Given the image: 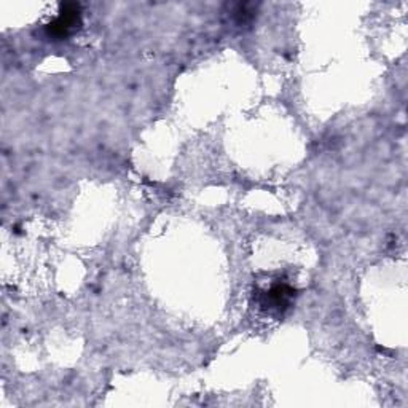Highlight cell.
I'll list each match as a JSON object with an SVG mask.
<instances>
[{"label":"cell","instance_id":"cell-2","mask_svg":"<svg viewBox=\"0 0 408 408\" xmlns=\"http://www.w3.org/2000/svg\"><path fill=\"white\" fill-rule=\"evenodd\" d=\"M294 294H295V290L289 287V285L277 284L267 292V302H265L263 305L270 306V308L284 310L285 306L289 305V300L294 297Z\"/></svg>","mask_w":408,"mask_h":408},{"label":"cell","instance_id":"cell-1","mask_svg":"<svg viewBox=\"0 0 408 408\" xmlns=\"http://www.w3.org/2000/svg\"><path fill=\"white\" fill-rule=\"evenodd\" d=\"M80 23V6L76 4L64 5L63 10H61V15L49 26V32L53 37L63 39L76 31Z\"/></svg>","mask_w":408,"mask_h":408}]
</instances>
